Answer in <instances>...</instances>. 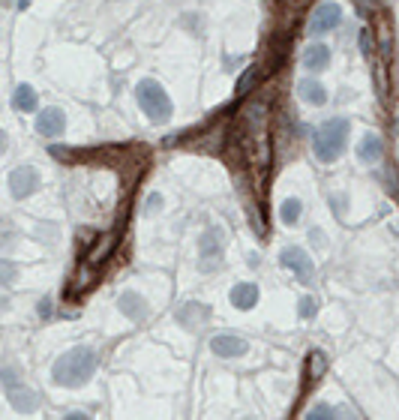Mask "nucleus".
I'll return each mask as SVG.
<instances>
[{
  "instance_id": "obj_1",
  "label": "nucleus",
  "mask_w": 399,
  "mask_h": 420,
  "mask_svg": "<svg viewBox=\"0 0 399 420\" xmlns=\"http://www.w3.org/2000/svg\"><path fill=\"white\" fill-rule=\"evenodd\" d=\"M96 364H99V357L90 345H76V349L63 351L61 357L54 360L52 378H54V384H61V387H81L94 378Z\"/></svg>"
},
{
  "instance_id": "obj_2",
  "label": "nucleus",
  "mask_w": 399,
  "mask_h": 420,
  "mask_svg": "<svg viewBox=\"0 0 399 420\" xmlns=\"http://www.w3.org/2000/svg\"><path fill=\"white\" fill-rule=\"evenodd\" d=\"M348 133H352V126H348L345 118H330V120H324L321 126L315 129V135H312L315 156H319L321 162H336L339 156L345 153Z\"/></svg>"
},
{
  "instance_id": "obj_3",
  "label": "nucleus",
  "mask_w": 399,
  "mask_h": 420,
  "mask_svg": "<svg viewBox=\"0 0 399 420\" xmlns=\"http://www.w3.org/2000/svg\"><path fill=\"white\" fill-rule=\"evenodd\" d=\"M136 100L141 105V111H144L153 123H165L171 118V111H174V105L169 100V93H165V87L160 85V81H153V78H141L138 81L136 85Z\"/></svg>"
},
{
  "instance_id": "obj_4",
  "label": "nucleus",
  "mask_w": 399,
  "mask_h": 420,
  "mask_svg": "<svg viewBox=\"0 0 399 420\" xmlns=\"http://www.w3.org/2000/svg\"><path fill=\"white\" fill-rule=\"evenodd\" d=\"M0 378H3V393L6 399L12 402L15 411H21V415H28V411L36 408V393L30 390V387H24L19 378H15V369L12 366H3V373H0Z\"/></svg>"
},
{
  "instance_id": "obj_5",
  "label": "nucleus",
  "mask_w": 399,
  "mask_h": 420,
  "mask_svg": "<svg viewBox=\"0 0 399 420\" xmlns=\"http://www.w3.org/2000/svg\"><path fill=\"white\" fill-rule=\"evenodd\" d=\"M279 265L285 270H292L301 283H310L312 279V261H310V255H306L301 246H285V250L279 252Z\"/></svg>"
},
{
  "instance_id": "obj_6",
  "label": "nucleus",
  "mask_w": 399,
  "mask_h": 420,
  "mask_svg": "<svg viewBox=\"0 0 399 420\" xmlns=\"http://www.w3.org/2000/svg\"><path fill=\"white\" fill-rule=\"evenodd\" d=\"M339 21H343V10H339V3H330L327 0V3L315 6V12L310 19V30L315 36H324V34H330Z\"/></svg>"
},
{
  "instance_id": "obj_7",
  "label": "nucleus",
  "mask_w": 399,
  "mask_h": 420,
  "mask_svg": "<svg viewBox=\"0 0 399 420\" xmlns=\"http://www.w3.org/2000/svg\"><path fill=\"white\" fill-rule=\"evenodd\" d=\"M39 186V175L33 166H19L10 171V192L12 199H28V195L36 192Z\"/></svg>"
},
{
  "instance_id": "obj_8",
  "label": "nucleus",
  "mask_w": 399,
  "mask_h": 420,
  "mask_svg": "<svg viewBox=\"0 0 399 420\" xmlns=\"http://www.w3.org/2000/svg\"><path fill=\"white\" fill-rule=\"evenodd\" d=\"M198 250H202V270H213L216 265H211L213 258H219L222 250H226V232L222 228H207L202 234V243H198Z\"/></svg>"
},
{
  "instance_id": "obj_9",
  "label": "nucleus",
  "mask_w": 399,
  "mask_h": 420,
  "mask_svg": "<svg viewBox=\"0 0 399 420\" xmlns=\"http://www.w3.org/2000/svg\"><path fill=\"white\" fill-rule=\"evenodd\" d=\"M120 228H123V222H118V228H114V232H108L105 237H99L96 246H94V250H90V252L85 255V261H81V265H85V267H99V265H103V261L108 258V255L114 252V246H118Z\"/></svg>"
},
{
  "instance_id": "obj_10",
  "label": "nucleus",
  "mask_w": 399,
  "mask_h": 420,
  "mask_svg": "<svg viewBox=\"0 0 399 420\" xmlns=\"http://www.w3.org/2000/svg\"><path fill=\"white\" fill-rule=\"evenodd\" d=\"M246 340L244 336H235V333H216L211 340V351L216 357H240V354H246Z\"/></svg>"
},
{
  "instance_id": "obj_11",
  "label": "nucleus",
  "mask_w": 399,
  "mask_h": 420,
  "mask_svg": "<svg viewBox=\"0 0 399 420\" xmlns=\"http://www.w3.org/2000/svg\"><path fill=\"white\" fill-rule=\"evenodd\" d=\"M66 129V114L61 109H43L36 118V133L43 138H57Z\"/></svg>"
},
{
  "instance_id": "obj_12",
  "label": "nucleus",
  "mask_w": 399,
  "mask_h": 420,
  "mask_svg": "<svg viewBox=\"0 0 399 420\" xmlns=\"http://www.w3.org/2000/svg\"><path fill=\"white\" fill-rule=\"evenodd\" d=\"M297 96H301L303 102H310V105H324L327 102V90H324V85L319 78H301L297 81Z\"/></svg>"
},
{
  "instance_id": "obj_13",
  "label": "nucleus",
  "mask_w": 399,
  "mask_h": 420,
  "mask_svg": "<svg viewBox=\"0 0 399 420\" xmlns=\"http://www.w3.org/2000/svg\"><path fill=\"white\" fill-rule=\"evenodd\" d=\"M118 307H120V312H123V316H127L129 321H144V316H147V303H144V298H141V294H136V291H123L120 300H118Z\"/></svg>"
},
{
  "instance_id": "obj_14",
  "label": "nucleus",
  "mask_w": 399,
  "mask_h": 420,
  "mask_svg": "<svg viewBox=\"0 0 399 420\" xmlns=\"http://www.w3.org/2000/svg\"><path fill=\"white\" fill-rule=\"evenodd\" d=\"M231 307L235 309H252L255 303H259V285L252 283H237L235 288H231Z\"/></svg>"
},
{
  "instance_id": "obj_15",
  "label": "nucleus",
  "mask_w": 399,
  "mask_h": 420,
  "mask_svg": "<svg viewBox=\"0 0 399 420\" xmlns=\"http://www.w3.org/2000/svg\"><path fill=\"white\" fill-rule=\"evenodd\" d=\"M381 156H385V142H381L376 133L363 135V142L357 144V159L367 162V166H372V162H378Z\"/></svg>"
},
{
  "instance_id": "obj_16",
  "label": "nucleus",
  "mask_w": 399,
  "mask_h": 420,
  "mask_svg": "<svg viewBox=\"0 0 399 420\" xmlns=\"http://www.w3.org/2000/svg\"><path fill=\"white\" fill-rule=\"evenodd\" d=\"M327 373V357H324V351H310L306 354V366H303V387L315 384L319 378Z\"/></svg>"
},
{
  "instance_id": "obj_17",
  "label": "nucleus",
  "mask_w": 399,
  "mask_h": 420,
  "mask_svg": "<svg viewBox=\"0 0 399 420\" xmlns=\"http://www.w3.org/2000/svg\"><path fill=\"white\" fill-rule=\"evenodd\" d=\"M207 318H211V309L202 307V303H184L177 312V321L184 327H202Z\"/></svg>"
},
{
  "instance_id": "obj_18",
  "label": "nucleus",
  "mask_w": 399,
  "mask_h": 420,
  "mask_svg": "<svg viewBox=\"0 0 399 420\" xmlns=\"http://www.w3.org/2000/svg\"><path fill=\"white\" fill-rule=\"evenodd\" d=\"M327 63H330V48L327 45H310L303 52V67L310 69V72H324L327 69Z\"/></svg>"
},
{
  "instance_id": "obj_19",
  "label": "nucleus",
  "mask_w": 399,
  "mask_h": 420,
  "mask_svg": "<svg viewBox=\"0 0 399 420\" xmlns=\"http://www.w3.org/2000/svg\"><path fill=\"white\" fill-rule=\"evenodd\" d=\"M36 102H39V96H36V90H33L30 85L15 87V93H12V109L15 111H33L36 109Z\"/></svg>"
},
{
  "instance_id": "obj_20",
  "label": "nucleus",
  "mask_w": 399,
  "mask_h": 420,
  "mask_svg": "<svg viewBox=\"0 0 399 420\" xmlns=\"http://www.w3.org/2000/svg\"><path fill=\"white\" fill-rule=\"evenodd\" d=\"M261 76H264V72H261V63H252V67H246V69H244V76L237 78V87H235L237 100H244V96L255 87V81H259Z\"/></svg>"
},
{
  "instance_id": "obj_21",
  "label": "nucleus",
  "mask_w": 399,
  "mask_h": 420,
  "mask_svg": "<svg viewBox=\"0 0 399 420\" xmlns=\"http://www.w3.org/2000/svg\"><path fill=\"white\" fill-rule=\"evenodd\" d=\"M301 213H303L301 199H285V201H282V208H279V219L285 222V225H297Z\"/></svg>"
},
{
  "instance_id": "obj_22",
  "label": "nucleus",
  "mask_w": 399,
  "mask_h": 420,
  "mask_svg": "<svg viewBox=\"0 0 399 420\" xmlns=\"http://www.w3.org/2000/svg\"><path fill=\"white\" fill-rule=\"evenodd\" d=\"M336 415H339V411L334 406H327V402H319V406H315L306 417H312V420H334Z\"/></svg>"
},
{
  "instance_id": "obj_23",
  "label": "nucleus",
  "mask_w": 399,
  "mask_h": 420,
  "mask_svg": "<svg viewBox=\"0 0 399 420\" xmlns=\"http://www.w3.org/2000/svg\"><path fill=\"white\" fill-rule=\"evenodd\" d=\"M297 309H301V318H312L315 316V300L312 298H301Z\"/></svg>"
},
{
  "instance_id": "obj_24",
  "label": "nucleus",
  "mask_w": 399,
  "mask_h": 420,
  "mask_svg": "<svg viewBox=\"0 0 399 420\" xmlns=\"http://www.w3.org/2000/svg\"><path fill=\"white\" fill-rule=\"evenodd\" d=\"M360 52L367 54V57H372V34H369L367 27L360 30Z\"/></svg>"
},
{
  "instance_id": "obj_25",
  "label": "nucleus",
  "mask_w": 399,
  "mask_h": 420,
  "mask_svg": "<svg viewBox=\"0 0 399 420\" xmlns=\"http://www.w3.org/2000/svg\"><path fill=\"white\" fill-rule=\"evenodd\" d=\"M39 318H52V300H39Z\"/></svg>"
},
{
  "instance_id": "obj_26",
  "label": "nucleus",
  "mask_w": 399,
  "mask_h": 420,
  "mask_svg": "<svg viewBox=\"0 0 399 420\" xmlns=\"http://www.w3.org/2000/svg\"><path fill=\"white\" fill-rule=\"evenodd\" d=\"M160 204H162L160 195H151V201H147V210H156V208H160Z\"/></svg>"
},
{
  "instance_id": "obj_27",
  "label": "nucleus",
  "mask_w": 399,
  "mask_h": 420,
  "mask_svg": "<svg viewBox=\"0 0 399 420\" xmlns=\"http://www.w3.org/2000/svg\"><path fill=\"white\" fill-rule=\"evenodd\" d=\"M30 6V0H19V10H28Z\"/></svg>"
}]
</instances>
